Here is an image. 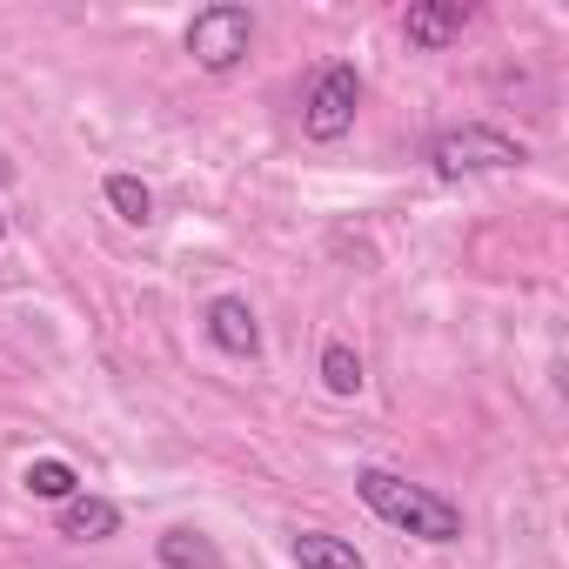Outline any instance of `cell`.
<instances>
[{
    "mask_svg": "<svg viewBox=\"0 0 569 569\" xmlns=\"http://www.w3.org/2000/svg\"><path fill=\"white\" fill-rule=\"evenodd\" d=\"M356 496L402 536H422V542H462V509L442 496V489H422L396 469H362L356 476Z\"/></svg>",
    "mask_w": 569,
    "mask_h": 569,
    "instance_id": "6da1fadb",
    "label": "cell"
},
{
    "mask_svg": "<svg viewBox=\"0 0 569 569\" xmlns=\"http://www.w3.org/2000/svg\"><path fill=\"white\" fill-rule=\"evenodd\" d=\"M529 148L509 141L502 128H482V121H462V128H442L429 141V168L442 181H462V174H502V168H522Z\"/></svg>",
    "mask_w": 569,
    "mask_h": 569,
    "instance_id": "7a4b0ae2",
    "label": "cell"
},
{
    "mask_svg": "<svg viewBox=\"0 0 569 569\" xmlns=\"http://www.w3.org/2000/svg\"><path fill=\"white\" fill-rule=\"evenodd\" d=\"M254 48V14L234 8V0H214V8H201L188 21V54L201 74H234Z\"/></svg>",
    "mask_w": 569,
    "mask_h": 569,
    "instance_id": "3957f363",
    "label": "cell"
},
{
    "mask_svg": "<svg viewBox=\"0 0 569 569\" xmlns=\"http://www.w3.org/2000/svg\"><path fill=\"white\" fill-rule=\"evenodd\" d=\"M356 108H362V74H356V61H329V68L309 81V94H302V134H309V141H342V134L356 128Z\"/></svg>",
    "mask_w": 569,
    "mask_h": 569,
    "instance_id": "277c9868",
    "label": "cell"
},
{
    "mask_svg": "<svg viewBox=\"0 0 569 569\" xmlns=\"http://www.w3.org/2000/svg\"><path fill=\"white\" fill-rule=\"evenodd\" d=\"M201 322H208V342H214L221 356H241V362L261 356V322H254V309H248L241 296H214V302L201 309Z\"/></svg>",
    "mask_w": 569,
    "mask_h": 569,
    "instance_id": "5b68a950",
    "label": "cell"
},
{
    "mask_svg": "<svg viewBox=\"0 0 569 569\" xmlns=\"http://www.w3.org/2000/svg\"><path fill=\"white\" fill-rule=\"evenodd\" d=\"M476 14L462 8V0H422V8H409L402 14V34H409V48H422V54H442L449 41H462V28H469Z\"/></svg>",
    "mask_w": 569,
    "mask_h": 569,
    "instance_id": "8992f818",
    "label": "cell"
},
{
    "mask_svg": "<svg viewBox=\"0 0 569 569\" xmlns=\"http://www.w3.org/2000/svg\"><path fill=\"white\" fill-rule=\"evenodd\" d=\"M114 529H121V509H114L108 496H88V489H81V496L61 502V536H68V542H108Z\"/></svg>",
    "mask_w": 569,
    "mask_h": 569,
    "instance_id": "52a82bcc",
    "label": "cell"
},
{
    "mask_svg": "<svg viewBox=\"0 0 569 569\" xmlns=\"http://www.w3.org/2000/svg\"><path fill=\"white\" fill-rule=\"evenodd\" d=\"M296 569H369L356 542L329 536V529H302L296 536Z\"/></svg>",
    "mask_w": 569,
    "mask_h": 569,
    "instance_id": "ba28073f",
    "label": "cell"
},
{
    "mask_svg": "<svg viewBox=\"0 0 569 569\" xmlns=\"http://www.w3.org/2000/svg\"><path fill=\"white\" fill-rule=\"evenodd\" d=\"M154 556H161V569H221V549L201 529H168L154 542Z\"/></svg>",
    "mask_w": 569,
    "mask_h": 569,
    "instance_id": "9c48e42d",
    "label": "cell"
},
{
    "mask_svg": "<svg viewBox=\"0 0 569 569\" xmlns=\"http://www.w3.org/2000/svg\"><path fill=\"white\" fill-rule=\"evenodd\" d=\"M101 194H108V208H114L128 228H148V221H154V188H148L141 174H108Z\"/></svg>",
    "mask_w": 569,
    "mask_h": 569,
    "instance_id": "30bf717a",
    "label": "cell"
},
{
    "mask_svg": "<svg viewBox=\"0 0 569 569\" xmlns=\"http://www.w3.org/2000/svg\"><path fill=\"white\" fill-rule=\"evenodd\" d=\"M21 489H28V496H41V502H68V496H81V476H74V462L41 456V462H28V469H21Z\"/></svg>",
    "mask_w": 569,
    "mask_h": 569,
    "instance_id": "8fae6325",
    "label": "cell"
},
{
    "mask_svg": "<svg viewBox=\"0 0 569 569\" xmlns=\"http://www.w3.org/2000/svg\"><path fill=\"white\" fill-rule=\"evenodd\" d=\"M322 389L342 396V402L362 396V356H356L349 342H329V349H322Z\"/></svg>",
    "mask_w": 569,
    "mask_h": 569,
    "instance_id": "7c38bea8",
    "label": "cell"
},
{
    "mask_svg": "<svg viewBox=\"0 0 569 569\" xmlns=\"http://www.w3.org/2000/svg\"><path fill=\"white\" fill-rule=\"evenodd\" d=\"M0 181H14V161H8V154H0Z\"/></svg>",
    "mask_w": 569,
    "mask_h": 569,
    "instance_id": "4fadbf2b",
    "label": "cell"
},
{
    "mask_svg": "<svg viewBox=\"0 0 569 569\" xmlns=\"http://www.w3.org/2000/svg\"><path fill=\"white\" fill-rule=\"evenodd\" d=\"M0 241H8V214H0Z\"/></svg>",
    "mask_w": 569,
    "mask_h": 569,
    "instance_id": "5bb4252c",
    "label": "cell"
}]
</instances>
